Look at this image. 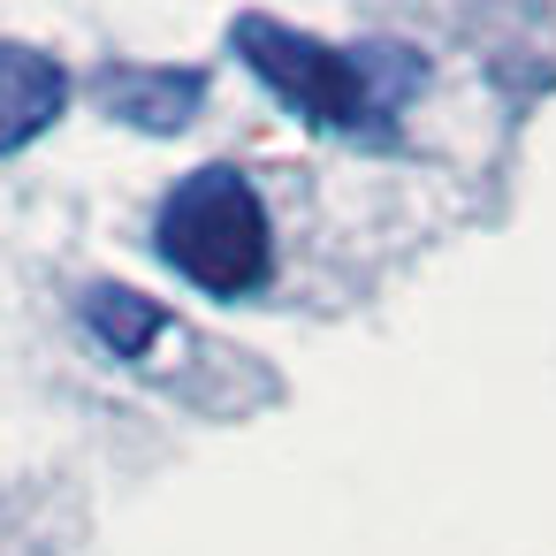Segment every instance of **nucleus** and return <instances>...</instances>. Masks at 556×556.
I'll list each match as a JSON object with an SVG mask.
<instances>
[{
	"label": "nucleus",
	"instance_id": "obj_3",
	"mask_svg": "<svg viewBox=\"0 0 556 556\" xmlns=\"http://www.w3.org/2000/svg\"><path fill=\"white\" fill-rule=\"evenodd\" d=\"M100 108L146 138H176L191 130V115L206 108V70H176V62H108L92 77Z\"/></svg>",
	"mask_w": 556,
	"mask_h": 556
},
{
	"label": "nucleus",
	"instance_id": "obj_2",
	"mask_svg": "<svg viewBox=\"0 0 556 556\" xmlns=\"http://www.w3.org/2000/svg\"><path fill=\"white\" fill-rule=\"evenodd\" d=\"M153 252L206 298H252L275 275V222H267V206H260L244 168L206 161L161 199Z\"/></svg>",
	"mask_w": 556,
	"mask_h": 556
},
{
	"label": "nucleus",
	"instance_id": "obj_5",
	"mask_svg": "<svg viewBox=\"0 0 556 556\" xmlns=\"http://www.w3.org/2000/svg\"><path fill=\"white\" fill-rule=\"evenodd\" d=\"M85 328H92L115 358L138 366V358L168 336V313H161L146 290H130V282H92V290H85Z\"/></svg>",
	"mask_w": 556,
	"mask_h": 556
},
{
	"label": "nucleus",
	"instance_id": "obj_4",
	"mask_svg": "<svg viewBox=\"0 0 556 556\" xmlns=\"http://www.w3.org/2000/svg\"><path fill=\"white\" fill-rule=\"evenodd\" d=\"M70 108V70L24 39H0V161L39 146Z\"/></svg>",
	"mask_w": 556,
	"mask_h": 556
},
{
	"label": "nucleus",
	"instance_id": "obj_1",
	"mask_svg": "<svg viewBox=\"0 0 556 556\" xmlns=\"http://www.w3.org/2000/svg\"><path fill=\"white\" fill-rule=\"evenodd\" d=\"M229 47L298 123H313L328 138H389L396 108L427 85V62L412 47H389V39L336 47V39L298 31L282 16H237Z\"/></svg>",
	"mask_w": 556,
	"mask_h": 556
}]
</instances>
